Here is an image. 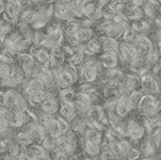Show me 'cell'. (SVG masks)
I'll use <instances>...</instances> for the list:
<instances>
[{"instance_id":"9","label":"cell","mask_w":161,"mask_h":160,"mask_svg":"<svg viewBox=\"0 0 161 160\" xmlns=\"http://www.w3.org/2000/svg\"><path fill=\"white\" fill-rule=\"evenodd\" d=\"M3 9V0H0V12Z\"/></svg>"},{"instance_id":"11","label":"cell","mask_w":161,"mask_h":160,"mask_svg":"<svg viewBox=\"0 0 161 160\" xmlns=\"http://www.w3.org/2000/svg\"><path fill=\"white\" fill-rule=\"evenodd\" d=\"M87 160H90V159H87Z\"/></svg>"},{"instance_id":"5","label":"cell","mask_w":161,"mask_h":160,"mask_svg":"<svg viewBox=\"0 0 161 160\" xmlns=\"http://www.w3.org/2000/svg\"><path fill=\"white\" fill-rule=\"evenodd\" d=\"M17 140L22 144L28 145V144L32 143V141H34V138H33L32 134L29 131H27V132H22V133H20L17 136Z\"/></svg>"},{"instance_id":"8","label":"cell","mask_w":161,"mask_h":160,"mask_svg":"<svg viewBox=\"0 0 161 160\" xmlns=\"http://www.w3.org/2000/svg\"><path fill=\"white\" fill-rule=\"evenodd\" d=\"M130 133H131V136L135 139H139L142 136V129L138 125V124H133L131 125V128H130Z\"/></svg>"},{"instance_id":"2","label":"cell","mask_w":161,"mask_h":160,"mask_svg":"<svg viewBox=\"0 0 161 160\" xmlns=\"http://www.w3.org/2000/svg\"><path fill=\"white\" fill-rule=\"evenodd\" d=\"M58 108V105L54 99H46L42 104V109L45 114H52L56 112Z\"/></svg>"},{"instance_id":"10","label":"cell","mask_w":161,"mask_h":160,"mask_svg":"<svg viewBox=\"0 0 161 160\" xmlns=\"http://www.w3.org/2000/svg\"><path fill=\"white\" fill-rule=\"evenodd\" d=\"M32 1H34V2H38V1H41V0H32Z\"/></svg>"},{"instance_id":"4","label":"cell","mask_w":161,"mask_h":160,"mask_svg":"<svg viewBox=\"0 0 161 160\" xmlns=\"http://www.w3.org/2000/svg\"><path fill=\"white\" fill-rule=\"evenodd\" d=\"M50 60L55 64V65H60L64 61V54L62 53L61 50L55 48L52 52V55L50 57Z\"/></svg>"},{"instance_id":"1","label":"cell","mask_w":161,"mask_h":160,"mask_svg":"<svg viewBox=\"0 0 161 160\" xmlns=\"http://www.w3.org/2000/svg\"><path fill=\"white\" fill-rule=\"evenodd\" d=\"M23 6L20 2L15 0H8L6 6V16L10 22H16L19 18Z\"/></svg>"},{"instance_id":"6","label":"cell","mask_w":161,"mask_h":160,"mask_svg":"<svg viewBox=\"0 0 161 160\" xmlns=\"http://www.w3.org/2000/svg\"><path fill=\"white\" fill-rule=\"evenodd\" d=\"M36 58H38V60L40 61V63L43 64V65H47L50 62V56L47 54V52H45V50L41 49V48H37V54H36Z\"/></svg>"},{"instance_id":"3","label":"cell","mask_w":161,"mask_h":160,"mask_svg":"<svg viewBox=\"0 0 161 160\" xmlns=\"http://www.w3.org/2000/svg\"><path fill=\"white\" fill-rule=\"evenodd\" d=\"M42 148L46 152H53L57 148V139L47 136L42 140Z\"/></svg>"},{"instance_id":"7","label":"cell","mask_w":161,"mask_h":160,"mask_svg":"<svg viewBox=\"0 0 161 160\" xmlns=\"http://www.w3.org/2000/svg\"><path fill=\"white\" fill-rule=\"evenodd\" d=\"M86 150L89 153V155L92 156H96L99 153V146L96 143H92V142H89L87 141L86 144Z\"/></svg>"}]
</instances>
